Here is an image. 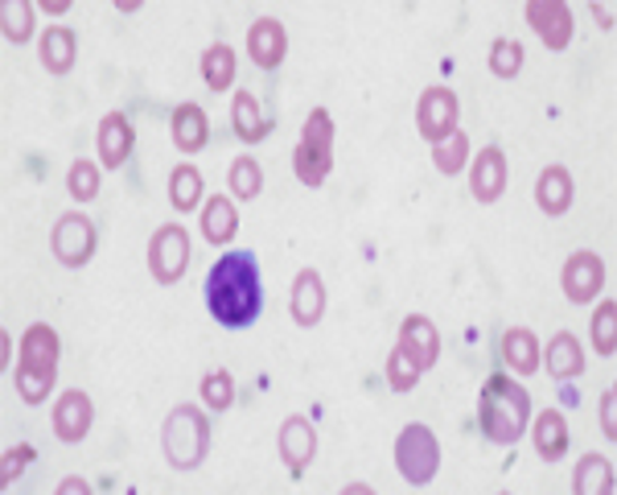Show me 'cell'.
Returning <instances> with one entry per match:
<instances>
[{"label": "cell", "mask_w": 617, "mask_h": 495, "mask_svg": "<svg viewBox=\"0 0 617 495\" xmlns=\"http://www.w3.org/2000/svg\"><path fill=\"white\" fill-rule=\"evenodd\" d=\"M260 264L251 252H227L206 277V306L218 326H251L260 318Z\"/></svg>", "instance_id": "cell-1"}, {"label": "cell", "mask_w": 617, "mask_h": 495, "mask_svg": "<svg viewBox=\"0 0 617 495\" xmlns=\"http://www.w3.org/2000/svg\"><path fill=\"white\" fill-rule=\"evenodd\" d=\"M527 417H531V396L522 384L506 376H490L478 400V421H482V434L494 446H515L527 430Z\"/></svg>", "instance_id": "cell-2"}, {"label": "cell", "mask_w": 617, "mask_h": 495, "mask_svg": "<svg viewBox=\"0 0 617 495\" xmlns=\"http://www.w3.org/2000/svg\"><path fill=\"white\" fill-rule=\"evenodd\" d=\"M17 393L25 405H41L54 380H59V335L54 326L34 322L25 335H21V359H17Z\"/></svg>", "instance_id": "cell-3"}, {"label": "cell", "mask_w": 617, "mask_h": 495, "mask_svg": "<svg viewBox=\"0 0 617 495\" xmlns=\"http://www.w3.org/2000/svg\"><path fill=\"white\" fill-rule=\"evenodd\" d=\"M161 446H165V458L177 471H193L206 450H211V425H206V413L193 409V405H177L165 430H161Z\"/></svg>", "instance_id": "cell-4"}, {"label": "cell", "mask_w": 617, "mask_h": 495, "mask_svg": "<svg viewBox=\"0 0 617 495\" xmlns=\"http://www.w3.org/2000/svg\"><path fill=\"white\" fill-rule=\"evenodd\" d=\"M333 165V120H329L326 108H313L301 128V145H297V158H292V170L305 186H322Z\"/></svg>", "instance_id": "cell-5"}, {"label": "cell", "mask_w": 617, "mask_h": 495, "mask_svg": "<svg viewBox=\"0 0 617 495\" xmlns=\"http://www.w3.org/2000/svg\"><path fill=\"white\" fill-rule=\"evenodd\" d=\"M395 467L407 483L425 487L437 479V467H441V446H437V434L428 425H407L404 434L395 437Z\"/></svg>", "instance_id": "cell-6"}, {"label": "cell", "mask_w": 617, "mask_h": 495, "mask_svg": "<svg viewBox=\"0 0 617 495\" xmlns=\"http://www.w3.org/2000/svg\"><path fill=\"white\" fill-rule=\"evenodd\" d=\"M186 269H190V236H186L181 223H169L149 239V273L161 285H174Z\"/></svg>", "instance_id": "cell-7"}, {"label": "cell", "mask_w": 617, "mask_h": 495, "mask_svg": "<svg viewBox=\"0 0 617 495\" xmlns=\"http://www.w3.org/2000/svg\"><path fill=\"white\" fill-rule=\"evenodd\" d=\"M50 248L54 257L66 264V269H83L87 260L96 257V223L87 215H62L54 223V236H50Z\"/></svg>", "instance_id": "cell-8"}, {"label": "cell", "mask_w": 617, "mask_h": 495, "mask_svg": "<svg viewBox=\"0 0 617 495\" xmlns=\"http://www.w3.org/2000/svg\"><path fill=\"white\" fill-rule=\"evenodd\" d=\"M416 124H420V137L432 145L457 133V96L449 87H428L416 103Z\"/></svg>", "instance_id": "cell-9"}, {"label": "cell", "mask_w": 617, "mask_h": 495, "mask_svg": "<svg viewBox=\"0 0 617 495\" xmlns=\"http://www.w3.org/2000/svg\"><path fill=\"white\" fill-rule=\"evenodd\" d=\"M527 25L540 34L547 50H568V41H572V9L559 4V0H531Z\"/></svg>", "instance_id": "cell-10"}, {"label": "cell", "mask_w": 617, "mask_h": 495, "mask_svg": "<svg viewBox=\"0 0 617 495\" xmlns=\"http://www.w3.org/2000/svg\"><path fill=\"white\" fill-rule=\"evenodd\" d=\"M559 281H564L568 301L584 306V301H593V297L601 294V285H605V264H601L597 252H572L568 264H564V277Z\"/></svg>", "instance_id": "cell-11"}, {"label": "cell", "mask_w": 617, "mask_h": 495, "mask_svg": "<svg viewBox=\"0 0 617 495\" xmlns=\"http://www.w3.org/2000/svg\"><path fill=\"white\" fill-rule=\"evenodd\" d=\"M285 50H289V34L276 17H260L248 29V54L260 71H276L285 62Z\"/></svg>", "instance_id": "cell-12"}, {"label": "cell", "mask_w": 617, "mask_h": 495, "mask_svg": "<svg viewBox=\"0 0 617 495\" xmlns=\"http://www.w3.org/2000/svg\"><path fill=\"white\" fill-rule=\"evenodd\" d=\"M313 455H317V430L308 425L305 417H289L280 425V458L289 462L292 479H305Z\"/></svg>", "instance_id": "cell-13"}, {"label": "cell", "mask_w": 617, "mask_h": 495, "mask_svg": "<svg viewBox=\"0 0 617 495\" xmlns=\"http://www.w3.org/2000/svg\"><path fill=\"white\" fill-rule=\"evenodd\" d=\"M91 421H96L91 396L78 393V388L59 396V405H54V434H59V442H83L87 430H91Z\"/></svg>", "instance_id": "cell-14"}, {"label": "cell", "mask_w": 617, "mask_h": 495, "mask_svg": "<svg viewBox=\"0 0 617 495\" xmlns=\"http://www.w3.org/2000/svg\"><path fill=\"white\" fill-rule=\"evenodd\" d=\"M400 347L416 359V368H420V372L441 359V335H437V326H432L425 314L404 318V326H400Z\"/></svg>", "instance_id": "cell-15"}, {"label": "cell", "mask_w": 617, "mask_h": 495, "mask_svg": "<svg viewBox=\"0 0 617 495\" xmlns=\"http://www.w3.org/2000/svg\"><path fill=\"white\" fill-rule=\"evenodd\" d=\"M99 161H103V170H119L128 153H133V124L124 112H112V116L99 120Z\"/></svg>", "instance_id": "cell-16"}, {"label": "cell", "mask_w": 617, "mask_h": 495, "mask_svg": "<svg viewBox=\"0 0 617 495\" xmlns=\"http://www.w3.org/2000/svg\"><path fill=\"white\" fill-rule=\"evenodd\" d=\"M322 314H326V285L313 269H301L292 281V318L297 326H313L322 322Z\"/></svg>", "instance_id": "cell-17"}, {"label": "cell", "mask_w": 617, "mask_h": 495, "mask_svg": "<svg viewBox=\"0 0 617 495\" xmlns=\"http://www.w3.org/2000/svg\"><path fill=\"white\" fill-rule=\"evenodd\" d=\"M469 190L478 202H499L502 190H506V153L502 149H482L474 158V182Z\"/></svg>", "instance_id": "cell-18"}, {"label": "cell", "mask_w": 617, "mask_h": 495, "mask_svg": "<svg viewBox=\"0 0 617 495\" xmlns=\"http://www.w3.org/2000/svg\"><path fill=\"white\" fill-rule=\"evenodd\" d=\"M206 140H211L206 112L198 103H181L174 112V145L181 153H198V149H206Z\"/></svg>", "instance_id": "cell-19"}, {"label": "cell", "mask_w": 617, "mask_h": 495, "mask_svg": "<svg viewBox=\"0 0 617 495\" xmlns=\"http://www.w3.org/2000/svg\"><path fill=\"white\" fill-rule=\"evenodd\" d=\"M536 198H540L543 215H564V211L572 207V174H568L564 165H547L540 174Z\"/></svg>", "instance_id": "cell-20"}, {"label": "cell", "mask_w": 617, "mask_h": 495, "mask_svg": "<svg viewBox=\"0 0 617 495\" xmlns=\"http://www.w3.org/2000/svg\"><path fill=\"white\" fill-rule=\"evenodd\" d=\"M235 232H239V215H235V202L223 195H211V202L202 207V236L211 239L214 248L231 244Z\"/></svg>", "instance_id": "cell-21"}, {"label": "cell", "mask_w": 617, "mask_h": 495, "mask_svg": "<svg viewBox=\"0 0 617 495\" xmlns=\"http://www.w3.org/2000/svg\"><path fill=\"white\" fill-rule=\"evenodd\" d=\"M502 359H506L519 376H531V372L540 368V338L531 335L527 326H511V331L502 335Z\"/></svg>", "instance_id": "cell-22"}, {"label": "cell", "mask_w": 617, "mask_h": 495, "mask_svg": "<svg viewBox=\"0 0 617 495\" xmlns=\"http://www.w3.org/2000/svg\"><path fill=\"white\" fill-rule=\"evenodd\" d=\"M75 54H78L75 34H71L66 25H50L46 38H41V66H46L50 75H66V71L75 66Z\"/></svg>", "instance_id": "cell-23"}, {"label": "cell", "mask_w": 617, "mask_h": 495, "mask_svg": "<svg viewBox=\"0 0 617 495\" xmlns=\"http://www.w3.org/2000/svg\"><path fill=\"white\" fill-rule=\"evenodd\" d=\"M547 372L556 380H577L584 372V351H580L577 335L559 331L552 343H547Z\"/></svg>", "instance_id": "cell-24"}, {"label": "cell", "mask_w": 617, "mask_h": 495, "mask_svg": "<svg viewBox=\"0 0 617 495\" xmlns=\"http://www.w3.org/2000/svg\"><path fill=\"white\" fill-rule=\"evenodd\" d=\"M536 450H540L543 462L564 458V450H568V421H564V413H556V409L540 413V425H536Z\"/></svg>", "instance_id": "cell-25"}, {"label": "cell", "mask_w": 617, "mask_h": 495, "mask_svg": "<svg viewBox=\"0 0 617 495\" xmlns=\"http://www.w3.org/2000/svg\"><path fill=\"white\" fill-rule=\"evenodd\" d=\"M231 116H235V133L248 140V145H255V140H264L272 133V116H260V103H255V96H248V91L235 96Z\"/></svg>", "instance_id": "cell-26"}, {"label": "cell", "mask_w": 617, "mask_h": 495, "mask_svg": "<svg viewBox=\"0 0 617 495\" xmlns=\"http://www.w3.org/2000/svg\"><path fill=\"white\" fill-rule=\"evenodd\" d=\"M577 495H614V462L601 455H589L577 462Z\"/></svg>", "instance_id": "cell-27"}, {"label": "cell", "mask_w": 617, "mask_h": 495, "mask_svg": "<svg viewBox=\"0 0 617 495\" xmlns=\"http://www.w3.org/2000/svg\"><path fill=\"white\" fill-rule=\"evenodd\" d=\"M202 79L211 91H227L235 83V50L231 46H223V41H214L211 50L202 54Z\"/></svg>", "instance_id": "cell-28"}, {"label": "cell", "mask_w": 617, "mask_h": 495, "mask_svg": "<svg viewBox=\"0 0 617 495\" xmlns=\"http://www.w3.org/2000/svg\"><path fill=\"white\" fill-rule=\"evenodd\" d=\"M169 202L177 211H193L202 202V174L193 165H177L174 178H169Z\"/></svg>", "instance_id": "cell-29"}, {"label": "cell", "mask_w": 617, "mask_h": 495, "mask_svg": "<svg viewBox=\"0 0 617 495\" xmlns=\"http://www.w3.org/2000/svg\"><path fill=\"white\" fill-rule=\"evenodd\" d=\"M0 17H4V38L9 41H25L34 34V4L29 0H4Z\"/></svg>", "instance_id": "cell-30"}, {"label": "cell", "mask_w": 617, "mask_h": 495, "mask_svg": "<svg viewBox=\"0 0 617 495\" xmlns=\"http://www.w3.org/2000/svg\"><path fill=\"white\" fill-rule=\"evenodd\" d=\"M432 161H437L441 174H462V165L469 161V140H465V133H449L444 140H437Z\"/></svg>", "instance_id": "cell-31"}, {"label": "cell", "mask_w": 617, "mask_h": 495, "mask_svg": "<svg viewBox=\"0 0 617 495\" xmlns=\"http://www.w3.org/2000/svg\"><path fill=\"white\" fill-rule=\"evenodd\" d=\"M202 405L211 409V413H227L235 405V380L231 372H211V376L202 380Z\"/></svg>", "instance_id": "cell-32"}, {"label": "cell", "mask_w": 617, "mask_h": 495, "mask_svg": "<svg viewBox=\"0 0 617 495\" xmlns=\"http://www.w3.org/2000/svg\"><path fill=\"white\" fill-rule=\"evenodd\" d=\"M260 190H264V174H260V161H255V158H239V161L231 165V195L248 202V198H255Z\"/></svg>", "instance_id": "cell-33"}, {"label": "cell", "mask_w": 617, "mask_h": 495, "mask_svg": "<svg viewBox=\"0 0 617 495\" xmlns=\"http://www.w3.org/2000/svg\"><path fill=\"white\" fill-rule=\"evenodd\" d=\"M593 347H597L601 356H614L617 351V301L614 297L593 314Z\"/></svg>", "instance_id": "cell-34"}, {"label": "cell", "mask_w": 617, "mask_h": 495, "mask_svg": "<svg viewBox=\"0 0 617 495\" xmlns=\"http://www.w3.org/2000/svg\"><path fill=\"white\" fill-rule=\"evenodd\" d=\"M490 71L499 75V79H515L522 71V46L511 38H499L490 46Z\"/></svg>", "instance_id": "cell-35"}, {"label": "cell", "mask_w": 617, "mask_h": 495, "mask_svg": "<svg viewBox=\"0 0 617 495\" xmlns=\"http://www.w3.org/2000/svg\"><path fill=\"white\" fill-rule=\"evenodd\" d=\"M416 380H420L416 359L407 356L404 347H395V351H391V359H387V384H391L395 393H412V388H416Z\"/></svg>", "instance_id": "cell-36"}, {"label": "cell", "mask_w": 617, "mask_h": 495, "mask_svg": "<svg viewBox=\"0 0 617 495\" xmlns=\"http://www.w3.org/2000/svg\"><path fill=\"white\" fill-rule=\"evenodd\" d=\"M66 190H71L78 202H91V198L99 195V165L78 158L75 165H71V174H66Z\"/></svg>", "instance_id": "cell-37"}, {"label": "cell", "mask_w": 617, "mask_h": 495, "mask_svg": "<svg viewBox=\"0 0 617 495\" xmlns=\"http://www.w3.org/2000/svg\"><path fill=\"white\" fill-rule=\"evenodd\" d=\"M29 462H34V446H13L9 455L0 458V487L9 492V487L17 483V479H21V471H25Z\"/></svg>", "instance_id": "cell-38"}, {"label": "cell", "mask_w": 617, "mask_h": 495, "mask_svg": "<svg viewBox=\"0 0 617 495\" xmlns=\"http://www.w3.org/2000/svg\"><path fill=\"white\" fill-rule=\"evenodd\" d=\"M614 405H617V393L609 388V393L601 396V425H605V437H617V425H614Z\"/></svg>", "instance_id": "cell-39"}, {"label": "cell", "mask_w": 617, "mask_h": 495, "mask_svg": "<svg viewBox=\"0 0 617 495\" xmlns=\"http://www.w3.org/2000/svg\"><path fill=\"white\" fill-rule=\"evenodd\" d=\"M593 17L601 29H614V4H593Z\"/></svg>", "instance_id": "cell-40"}, {"label": "cell", "mask_w": 617, "mask_h": 495, "mask_svg": "<svg viewBox=\"0 0 617 495\" xmlns=\"http://www.w3.org/2000/svg\"><path fill=\"white\" fill-rule=\"evenodd\" d=\"M59 492H62V495H71V492H87V483H83V479H71V483H62Z\"/></svg>", "instance_id": "cell-41"}, {"label": "cell", "mask_w": 617, "mask_h": 495, "mask_svg": "<svg viewBox=\"0 0 617 495\" xmlns=\"http://www.w3.org/2000/svg\"><path fill=\"white\" fill-rule=\"evenodd\" d=\"M66 9H71L66 0H50V4H46V13H66Z\"/></svg>", "instance_id": "cell-42"}]
</instances>
